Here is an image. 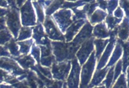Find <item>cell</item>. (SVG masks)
<instances>
[{
  "label": "cell",
  "mask_w": 129,
  "mask_h": 88,
  "mask_svg": "<svg viewBox=\"0 0 129 88\" xmlns=\"http://www.w3.org/2000/svg\"><path fill=\"white\" fill-rule=\"evenodd\" d=\"M8 25L9 28L13 32H16L19 29V19H18V14L17 12L13 10L12 12H10L9 15L7 20Z\"/></svg>",
  "instance_id": "2"
},
{
  "label": "cell",
  "mask_w": 129,
  "mask_h": 88,
  "mask_svg": "<svg viewBox=\"0 0 129 88\" xmlns=\"http://www.w3.org/2000/svg\"><path fill=\"white\" fill-rule=\"evenodd\" d=\"M24 1H25V0H18V5H19V6H21V4L23 3Z\"/></svg>",
  "instance_id": "5"
},
{
  "label": "cell",
  "mask_w": 129,
  "mask_h": 88,
  "mask_svg": "<svg viewBox=\"0 0 129 88\" xmlns=\"http://www.w3.org/2000/svg\"><path fill=\"white\" fill-rule=\"evenodd\" d=\"M22 17L23 24H34V15L32 8L30 6L29 3H26L23 8L22 9Z\"/></svg>",
  "instance_id": "1"
},
{
  "label": "cell",
  "mask_w": 129,
  "mask_h": 88,
  "mask_svg": "<svg viewBox=\"0 0 129 88\" xmlns=\"http://www.w3.org/2000/svg\"><path fill=\"white\" fill-rule=\"evenodd\" d=\"M95 34L97 36H106L107 33H106L105 31V27L102 24H100L98 26H96L95 29Z\"/></svg>",
  "instance_id": "4"
},
{
  "label": "cell",
  "mask_w": 129,
  "mask_h": 88,
  "mask_svg": "<svg viewBox=\"0 0 129 88\" xmlns=\"http://www.w3.org/2000/svg\"><path fill=\"white\" fill-rule=\"evenodd\" d=\"M105 15L104 13H102L101 11L100 10H98L94 14L93 17H92L91 19V21L93 22L92 23H94L95 22H98L103 19V17Z\"/></svg>",
  "instance_id": "3"
}]
</instances>
